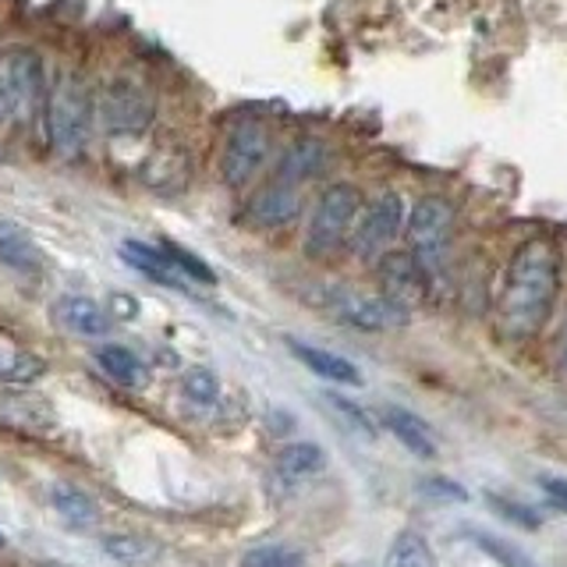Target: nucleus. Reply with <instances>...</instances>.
<instances>
[{
  "label": "nucleus",
  "instance_id": "obj_1",
  "mask_svg": "<svg viewBox=\"0 0 567 567\" xmlns=\"http://www.w3.org/2000/svg\"><path fill=\"white\" fill-rule=\"evenodd\" d=\"M560 291V259L554 241L532 238L518 245V252L507 262L501 309L496 323L511 341H528L543 330V323L554 312V301Z\"/></svg>",
  "mask_w": 567,
  "mask_h": 567
},
{
  "label": "nucleus",
  "instance_id": "obj_2",
  "mask_svg": "<svg viewBox=\"0 0 567 567\" xmlns=\"http://www.w3.org/2000/svg\"><path fill=\"white\" fill-rule=\"evenodd\" d=\"M96 106L89 100V89L79 75H61L47 100V132L50 146L58 156L75 159L85 150L89 124H93Z\"/></svg>",
  "mask_w": 567,
  "mask_h": 567
},
{
  "label": "nucleus",
  "instance_id": "obj_3",
  "mask_svg": "<svg viewBox=\"0 0 567 567\" xmlns=\"http://www.w3.org/2000/svg\"><path fill=\"white\" fill-rule=\"evenodd\" d=\"M362 217V195L354 185H330L312 209L306 230V256L327 259L351 241V230Z\"/></svg>",
  "mask_w": 567,
  "mask_h": 567
},
{
  "label": "nucleus",
  "instance_id": "obj_4",
  "mask_svg": "<svg viewBox=\"0 0 567 567\" xmlns=\"http://www.w3.org/2000/svg\"><path fill=\"white\" fill-rule=\"evenodd\" d=\"M408 235V248H412L415 262L425 270V277H433L443 270L447 262V248H451V235H454V209L447 199L440 195H425L412 206L404 224Z\"/></svg>",
  "mask_w": 567,
  "mask_h": 567
},
{
  "label": "nucleus",
  "instance_id": "obj_5",
  "mask_svg": "<svg viewBox=\"0 0 567 567\" xmlns=\"http://www.w3.org/2000/svg\"><path fill=\"white\" fill-rule=\"evenodd\" d=\"M96 121L111 135H138L153 121V96L135 79H114L96 96Z\"/></svg>",
  "mask_w": 567,
  "mask_h": 567
},
{
  "label": "nucleus",
  "instance_id": "obj_6",
  "mask_svg": "<svg viewBox=\"0 0 567 567\" xmlns=\"http://www.w3.org/2000/svg\"><path fill=\"white\" fill-rule=\"evenodd\" d=\"M327 312L337 323L354 327V330H398L408 323V309L394 306L383 295H369V291H354V288H330L323 295Z\"/></svg>",
  "mask_w": 567,
  "mask_h": 567
},
{
  "label": "nucleus",
  "instance_id": "obj_7",
  "mask_svg": "<svg viewBox=\"0 0 567 567\" xmlns=\"http://www.w3.org/2000/svg\"><path fill=\"white\" fill-rule=\"evenodd\" d=\"M404 227V199L398 192L377 195L365 209L359 224L351 230V248L362 262H380L386 256V248L398 241Z\"/></svg>",
  "mask_w": 567,
  "mask_h": 567
},
{
  "label": "nucleus",
  "instance_id": "obj_8",
  "mask_svg": "<svg viewBox=\"0 0 567 567\" xmlns=\"http://www.w3.org/2000/svg\"><path fill=\"white\" fill-rule=\"evenodd\" d=\"M0 89H4L11 114L18 121H32L40 114L43 93H47L40 58L25 47H11L0 53Z\"/></svg>",
  "mask_w": 567,
  "mask_h": 567
},
{
  "label": "nucleus",
  "instance_id": "obj_9",
  "mask_svg": "<svg viewBox=\"0 0 567 567\" xmlns=\"http://www.w3.org/2000/svg\"><path fill=\"white\" fill-rule=\"evenodd\" d=\"M266 153H270V132L259 121H238L227 132L224 156H220V177L230 188H241L256 177Z\"/></svg>",
  "mask_w": 567,
  "mask_h": 567
},
{
  "label": "nucleus",
  "instance_id": "obj_10",
  "mask_svg": "<svg viewBox=\"0 0 567 567\" xmlns=\"http://www.w3.org/2000/svg\"><path fill=\"white\" fill-rule=\"evenodd\" d=\"M0 425L18 436H47L58 430V412L40 390L0 386Z\"/></svg>",
  "mask_w": 567,
  "mask_h": 567
},
{
  "label": "nucleus",
  "instance_id": "obj_11",
  "mask_svg": "<svg viewBox=\"0 0 567 567\" xmlns=\"http://www.w3.org/2000/svg\"><path fill=\"white\" fill-rule=\"evenodd\" d=\"M380 284H383L380 295L408 312H412V306H419L425 291H430V277H425V270L415 262L412 252H386L380 259Z\"/></svg>",
  "mask_w": 567,
  "mask_h": 567
},
{
  "label": "nucleus",
  "instance_id": "obj_12",
  "mask_svg": "<svg viewBox=\"0 0 567 567\" xmlns=\"http://www.w3.org/2000/svg\"><path fill=\"white\" fill-rule=\"evenodd\" d=\"M0 262H4L8 270H14V274L35 277L43 270L47 259H43V248L35 245V238L22 224L0 217Z\"/></svg>",
  "mask_w": 567,
  "mask_h": 567
},
{
  "label": "nucleus",
  "instance_id": "obj_13",
  "mask_svg": "<svg viewBox=\"0 0 567 567\" xmlns=\"http://www.w3.org/2000/svg\"><path fill=\"white\" fill-rule=\"evenodd\" d=\"M386 433H394L398 443H404V451H412L415 457H436V436H433V425L425 422L422 415L408 412V408H398V404H386L380 412Z\"/></svg>",
  "mask_w": 567,
  "mask_h": 567
},
{
  "label": "nucleus",
  "instance_id": "obj_14",
  "mask_svg": "<svg viewBox=\"0 0 567 567\" xmlns=\"http://www.w3.org/2000/svg\"><path fill=\"white\" fill-rule=\"evenodd\" d=\"M53 323H61L64 330L79 337H103L111 330V316L100 309V301L85 295H64L53 301Z\"/></svg>",
  "mask_w": 567,
  "mask_h": 567
},
{
  "label": "nucleus",
  "instance_id": "obj_15",
  "mask_svg": "<svg viewBox=\"0 0 567 567\" xmlns=\"http://www.w3.org/2000/svg\"><path fill=\"white\" fill-rule=\"evenodd\" d=\"M291 354L312 372V377L327 380V383H344V386H362L365 383L362 369L354 362H348L344 354H333L327 348H312L306 341H291Z\"/></svg>",
  "mask_w": 567,
  "mask_h": 567
},
{
  "label": "nucleus",
  "instance_id": "obj_16",
  "mask_svg": "<svg viewBox=\"0 0 567 567\" xmlns=\"http://www.w3.org/2000/svg\"><path fill=\"white\" fill-rule=\"evenodd\" d=\"M298 213H301V192L295 185L274 182V185H266L252 199L248 217H252L259 227H288L298 217Z\"/></svg>",
  "mask_w": 567,
  "mask_h": 567
},
{
  "label": "nucleus",
  "instance_id": "obj_17",
  "mask_svg": "<svg viewBox=\"0 0 567 567\" xmlns=\"http://www.w3.org/2000/svg\"><path fill=\"white\" fill-rule=\"evenodd\" d=\"M327 468V451L319 447L312 440H298L291 447H284L274 461V472L284 486H295V483H306V478L319 475Z\"/></svg>",
  "mask_w": 567,
  "mask_h": 567
},
{
  "label": "nucleus",
  "instance_id": "obj_18",
  "mask_svg": "<svg viewBox=\"0 0 567 567\" xmlns=\"http://www.w3.org/2000/svg\"><path fill=\"white\" fill-rule=\"evenodd\" d=\"M327 159H330V153H327L323 142H316V138H301V142H295V146L280 156V164H277V182L295 185V188H298L301 182H309V177L323 174Z\"/></svg>",
  "mask_w": 567,
  "mask_h": 567
},
{
  "label": "nucleus",
  "instance_id": "obj_19",
  "mask_svg": "<svg viewBox=\"0 0 567 567\" xmlns=\"http://www.w3.org/2000/svg\"><path fill=\"white\" fill-rule=\"evenodd\" d=\"M121 259L138 270L142 277H150L153 284H164V288L182 291V280H177V266L164 252V245H146V241H124L121 245Z\"/></svg>",
  "mask_w": 567,
  "mask_h": 567
},
{
  "label": "nucleus",
  "instance_id": "obj_20",
  "mask_svg": "<svg viewBox=\"0 0 567 567\" xmlns=\"http://www.w3.org/2000/svg\"><path fill=\"white\" fill-rule=\"evenodd\" d=\"M47 362L40 354L22 348L11 333L0 330V386H29L32 380L43 377Z\"/></svg>",
  "mask_w": 567,
  "mask_h": 567
},
{
  "label": "nucleus",
  "instance_id": "obj_21",
  "mask_svg": "<svg viewBox=\"0 0 567 567\" xmlns=\"http://www.w3.org/2000/svg\"><path fill=\"white\" fill-rule=\"evenodd\" d=\"M47 496H50V507L58 511V518L71 528H93L100 522V504L79 486L53 483Z\"/></svg>",
  "mask_w": 567,
  "mask_h": 567
},
{
  "label": "nucleus",
  "instance_id": "obj_22",
  "mask_svg": "<svg viewBox=\"0 0 567 567\" xmlns=\"http://www.w3.org/2000/svg\"><path fill=\"white\" fill-rule=\"evenodd\" d=\"M100 546L121 567H150L159 560V543L150 536H138V532H111V536L100 539Z\"/></svg>",
  "mask_w": 567,
  "mask_h": 567
},
{
  "label": "nucleus",
  "instance_id": "obj_23",
  "mask_svg": "<svg viewBox=\"0 0 567 567\" xmlns=\"http://www.w3.org/2000/svg\"><path fill=\"white\" fill-rule=\"evenodd\" d=\"M93 359L96 365L111 377L114 383L121 386H142L146 383V365H142V359L132 351V348H124V344H103L93 351Z\"/></svg>",
  "mask_w": 567,
  "mask_h": 567
},
{
  "label": "nucleus",
  "instance_id": "obj_24",
  "mask_svg": "<svg viewBox=\"0 0 567 567\" xmlns=\"http://www.w3.org/2000/svg\"><path fill=\"white\" fill-rule=\"evenodd\" d=\"M383 567H436L430 539L415 528L398 532L394 543H390V549H386V557H383Z\"/></svg>",
  "mask_w": 567,
  "mask_h": 567
},
{
  "label": "nucleus",
  "instance_id": "obj_25",
  "mask_svg": "<svg viewBox=\"0 0 567 567\" xmlns=\"http://www.w3.org/2000/svg\"><path fill=\"white\" fill-rule=\"evenodd\" d=\"M465 536L483 549L486 557H493L501 567H539L536 560H532L522 546H514V543H507V539H501V536H493V532H486V528H465Z\"/></svg>",
  "mask_w": 567,
  "mask_h": 567
},
{
  "label": "nucleus",
  "instance_id": "obj_26",
  "mask_svg": "<svg viewBox=\"0 0 567 567\" xmlns=\"http://www.w3.org/2000/svg\"><path fill=\"white\" fill-rule=\"evenodd\" d=\"M238 567H306V554L291 543H259L245 549Z\"/></svg>",
  "mask_w": 567,
  "mask_h": 567
},
{
  "label": "nucleus",
  "instance_id": "obj_27",
  "mask_svg": "<svg viewBox=\"0 0 567 567\" xmlns=\"http://www.w3.org/2000/svg\"><path fill=\"white\" fill-rule=\"evenodd\" d=\"M164 252L171 256V262L177 266V274H185V277H192V280H199V284H217V274H213V266L209 262H203L199 256H192L188 248H182V245H174V241H164Z\"/></svg>",
  "mask_w": 567,
  "mask_h": 567
},
{
  "label": "nucleus",
  "instance_id": "obj_28",
  "mask_svg": "<svg viewBox=\"0 0 567 567\" xmlns=\"http://www.w3.org/2000/svg\"><path fill=\"white\" fill-rule=\"evenodd\" d=\"M182 394L192 401V404H213L217 401V394H220V383H217V377H213L209 369H188L185 377H182Z\"/></svg>",
  "mask_w": 567,
  "mask_h": 567
},
{
  "label": "nucleus",
  "instance_id": "obj_29",
  "mask_svg": "<svg viewBox=\"0 0 567 567\" xmlns=\"http://www.w3.org/2000/svg\"><path fill=\"white\" fill-rule=\"evenodd\" d=\"M486 504L496 511V514H504L507 522H518V525H525V528H539V518H536V511L532 507H525V504H514V501H507V496H489L486 493Z\"/></svg>",
  "mask_w": 567,
  "mask_h": 567
},
{
  "label": "nucleus",
  "instance_id": "obj_30",
  "mask_svg": "<svg viewBox=\"0 0 567 567\" xmlns=\"http://www.w3.org/2000/svg\"><path fill=\"white\" fill-rule=\"evenodd\" d=\"M327 404H330L333 412L341 415L348 425H351V430H359V433L372 436V419H369V415L362 412V408L354 404V401H348V398H341V394H327Z\"/></svg>",
  "mask_w": 567,
  "mask_h": 567
},
{
  "label": "nucleus",
  "instance_id": "obj_31",
  "mask_svg": "<svg viewBox=\"0 0 567 567\" xmlns=\"http://www.w3.org/2000/svg\"><path fill=\"white\" fill-rule=\"evenodd\" d=\"M422 493L425 496H436V501H451V504H457V501H468V493L461 489L457 483H451V478H440V475H433V478H422Z\"/></svg>",
  "mask_w": 567,
  "mask_h": 567
},
{
  "label": "nucleus",
  "instance_id": "obj_32",
  "mask_svg": "<svg viewBox=\"0 0 567 567\" xmlns=\"http://www.w3.org/2000/svg\"><path fill=\"white\" fill-rule=\"evenodd\" d=\"M543 489H546L549 501H554L557 507H564V511H567V478L546 475V478H543Z\"/></svg>",
  "mask_w": 567,
  "mask_h": 567
},
{
  "label": "nucleus",
  "instance_id": "obj_33",
  "mask_svg": "<svg viewBox=\"0 0 567 567\" xmlns=\"http://www.w3.org/2000/svg\"><path fill=\"white\" fill-rule=\"evenodd\" d=\"M557 365H560V372H567V323L557 337Z\"/></svg>",
  "mask_w": 567,
  "mask_h": 567
},
{
  "label": "nucleus",
  "instance_id": "obj_34",
  "mask_svg": "<svg viewBox=\"0 0 567 567\" xmlns=\"http://www.w3.org/2000/svg\"><path fill=\"white\" fill-rule=\"evenodd\" d=\"M11 114V106H8V96H4V89H0V117H8Z\"/></svg>",
  "mask_w": 567,
  "mask_h": 567
},
{
  "label": "nucleus",
  "instance_id": "obj_35",
  "mask_svg": "<svg viewBox=\"0 0 567 567\" xmlns=\"http://www.w3.org/2000/svg\"><path fill=\"white\" fill-rule=\"evenodd\" d=\"M8 546V536H4V532H0V549H4Z\"/></svg>",
  "mask_w": 567,
  "mask_h": 567
},
{
  "label": "nucleus",
  "instance_id": "obj_36",
  "mask_svg": "<svg viewBox=\"0 0 567 567\" xmlns=\"http://www.w3.org/2000/svg\"><path fill=\"white\" fill-rule=\"evenodd\" d=\"M47 567H68V564H47Z\"/></svg>",
  "mask_w": 567,
  "mask_h": 567
}]
</instances>
